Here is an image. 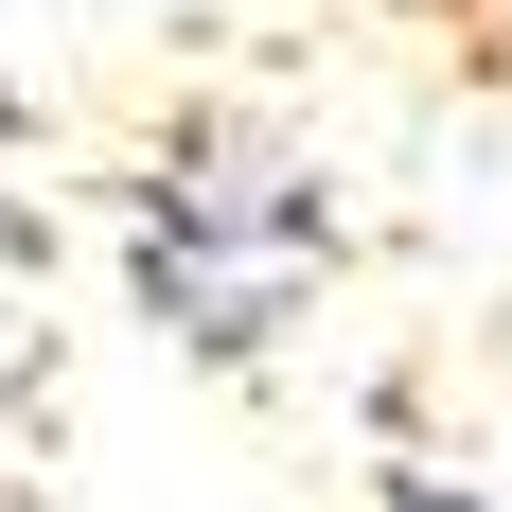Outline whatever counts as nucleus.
<instances>
[{"mask_svg": "<svg viewBox=\"0 0 512 512\" xmlns=\"http://www.w3.org/2000/svg\"><path fill=\"white\" fill-rule=\"evenodd\" d=\"M389 512H495V495H460V477H389Z\"/></svg>", "mask_w": 512, "mask_h": 512, "instance_id": "1", "label": "nucleus"}, {"mask_svg": "<svg viewBox=\"0 0 512 512\" xmlns=\"http://www.w3.org/2000/svg\"><path fill=\"white\" fill-rule=\"evenodd\" d=\"M407 18H460V0H407Z\"/></svg>", "mask_w": 512, "mask_h": 512, "instance_id": "2", "label": "nucleus"}]
</instances>
